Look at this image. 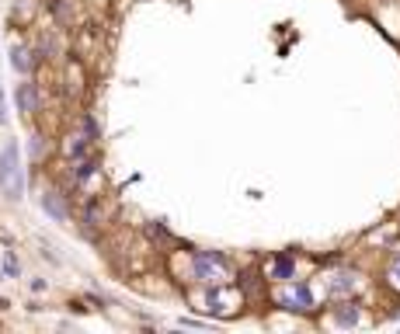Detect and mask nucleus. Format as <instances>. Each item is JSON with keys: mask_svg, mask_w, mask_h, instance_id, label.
Returning <instances> with one entry per match:
<instances>
[{"mask_svg": "<svg viewBox=\"0 0 400 334\" xmlns=\"http://www.w3.org/2000/svg\"><path fill=\"white\" fill-rule=\"evenodd\" d=\"M0 188L11 202H21L25 195V175H21V157H18V143H8L0 153Z\"/></svg>", "mask_w": 400, "mask_h": 334, "instance_id": "obj_1", "label": "nucleus"}, {"mask_svg": "<svg viewBox=\"0 0 400 334\" xmlns=\"http://www.w3.org/2000/svg\"><path fill=\"white\" fill-rule=\"evenodd\" d=\"M191 272L198 282H209V286H220L230 279V262L223 255H216V250H195L191 258Z\"/></svg>", "mask_w": 400, "mask_h": 334, "instance_id": "obj_2", "label": "nucleus"}, {"mask_svg": "<svg viewBox=\"0 0 400 334\" xmlns=\"http://www.w3.org/2000/svg\"><path fill=\"white\" fill-rule=\"evenodd\" d=\"M278 303L289 306V310H310L314 306V293L307 286H289V289L278 293Z\"/></svg>", "mask_w": 400, "mask_h": 334, "instance_id": "obj_3", "label": "nucleus"}, {"mask_svg": "<svg viewBox=\"0 0 400 334\" xmlns=\"http://www.w3.org/2000/svg\"><path fill=\"white\" fill-rule=\"evenodd\" d=\"M42 209L56 219V223H63L66 216H70V209H66V199L59 195V192H53V188H46L42 192Z\"/></svg>", "mask_w": 400, "mask_h": 334, "instance_id": "obj_4", "label": "nucleus"}, {"mask_svg": "<svg viewBox=\"0 0 400 334\" xmlns=\"http://www.w3.org/2000/svg\"><path fill=\"white\" fill-rule=\"evenodd\" d=\"M18 108L25 119H32L39 112V91H35V84H21L18 88Z\"/></svg>", "mask_w": 400, "mask_h": 334, "instance_id": "obj_5", "label": "nucleus"}, {"mask_svg": "<svg viewBox=\"0 0 400 334\" xmlns=\"http://www.w3.org/2000/svg\"><path fill=\"white\" fill-rule=\"evenodd\" d=\"M91 143H94V139H87L84 132H73V136H66V143H63V153H66V157H87Z\"/></svg>", "mask_w": 400, "mask_h": 334, "instance_id": "obj_6", "label": "nucleus"}, {"mask_svg": "<svg viewBox=\"0 0 400 334\" xmlns=\"http://www.w3.org/2000/svg\"><path fill=\"white\" fill-rule=\"evenodd\" d=\"M334 324H338V327H355V324H359V310H355L352 303L334 306Z\"/></svg>", "mask_w": 400, "mask_h": 334, "instance_id": "obj_7", "label": "nucleus"}, {"mask_svg": "<svg viewBox=\"0 0 400 334\" xmlns=\"http://www.w3.org/2000/svg\"><path fill=\"white\" fill-rule=\"evenodd\" d=\"M28 56H35V52H28L25 46H15L11 63H15V70H18V73H28V70H32V63H35V59H28Z\"/></svg>", "mask_w": 400, "mask_h": 334, "instance_id": "obj_8", "label": "nucleus"}, {"mask_svg": "<svg viewBox=\"0 0 400 334\" xmlns=\"http://www.w3.org/2000/svg\"><path fill=\"white\" fill-rule=\"evenodd\" d=\"M272 279H292V258H275Z\"/></svg>", "mask_w": 400, "mask_h": 334, "instance_id": "obj_9", "label": "nucleus"}, {"mask_svg": "<svg viewBox=\"0 0 400 334\" xmlns=\"http://www.w3.org/2000/svg\"><path fill=\"white\" fill-rule=\"evenodd\" d=\"M39 49H42V56H46V59H56V35H53V32H46V35H42V42H39Z\"/></svg>", "mask_w": 400, "mask_h": 334, "instance_id": "obj_10", "label": "nucleus"}, {"mask_svg": "<svg viewBox=\"0 0 400 334\" xmlns=\"http://www.w3.org/2000/svg\"><path fill=\"white\" fill-rule=\"evenodd\" d=\"M4 272H8V275H11V279H15V275H18V258H15V255H11V250H4Z\"/></svg>", "mask_w": 400, "mask_h": 334, "instance_id": "obj_11", "label": "nucleus"}, {"mask_svg": "<svg viewBox=\"0 0 400 334\" xmlns=\"http://www.w3.org/2000/svg\"><path fill=\"white\" fill-rule=\"evenodd\" d=\"M390 282L393 286H400V255L393 258V265H390Z\"/></svg>", "mask_w": 400, "mask_h": 334, "instance_id": "obj_12", "label": "nucleus"}]
</instances>
